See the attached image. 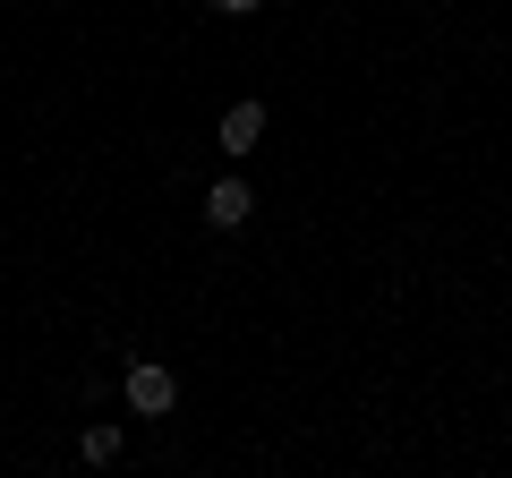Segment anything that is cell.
<instances>
[{
  "label": "cell",
  "instance_id": "1",
  "mask_svg": "<svg viewBox=\"0 0 512 478\" xmlns=\"http://www.w3.org/2000/svg\"><path fill=\"white\" fill-rule=\"evenodd\" d=\"M120 393H128V410H137V419H163V410L180 402V376L154 368V359H137V368L120 376Z\"/></svg>",
  "mask_w": 512,
  "mask_h": 478
},
{
  "label": "cell",
  "instance_id": "2",
  "mask_svg": "<svg viewBox=\"0 0 512 478\" xmlns=\"http://www.w3.org/2000/svg\"><path fill=\"white\" fill-rule=\"evenodd\" d=\"M248 214H256L248 180H214V188H205V222H214V231H239Z\"/></svg>",
  "mask_w": 512,
  "mask_h": 478
},
{
  "label": "cell",
  "instance_id": "3",
  "mask_svg": "<svg viewBox=\"0 0 512 478\" xmlns=\"http://www.w3.org/2000/svg\"><path fill=\"white\" fill-rule=\"evenodd\" d=\"M265 137V103H231L222 111V154H248Z\"/></svg>",
  "mask_w": 512,
  "mask_h": 478
},
{
  "label": "cell",
  "instance_id": "4",
  "mask_svg": "<svg viewBox=\"0 0 512 478\" xmlns=\"http://www.w3.org/2000/svg\"><path fill=\"white\" fill-rule=\"evenodd\" d=\"M86 461H120V427H111V419L86 427Z\"/></svg>",
  "mask_w": 512,
  "mask_h": 478
},
{
  "label": "cell",
  "instance_id": "5",
  "mask_svg": "<svg viewBox=\"0 0 512 478\" xmlns=\"http://www.w3.org/2000/svg\"><path fill=\"white\" fill-rule=\"evenodd\" d=\"M205 9H222V18H256L265 0H205Z\"/></svg>",
  "mask_w": 512,
  "mask_h": 478
}]
</instances>
